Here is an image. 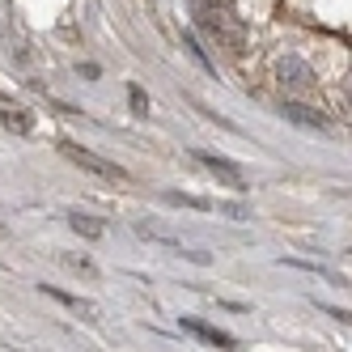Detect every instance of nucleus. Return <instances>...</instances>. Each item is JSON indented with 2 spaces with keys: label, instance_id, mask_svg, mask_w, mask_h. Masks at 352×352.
I'll list each match as a JSON object with an SVG mask.
<instances>
[{
  "label": "nucleus",
  "instance_id": "nucleus-1",
  "mask_svg": "<svg viewBox=\"0 0 352 352\" xmlns=\"http://www.w3.org/2000/svg\"><path fill=\"white\" fill-rule=\"evenodd\" d=\"M60 153H64L72 166H81L85 174H94V179H102V183H128V170H123L119 162L98 157L94 148H81L77 140H60Z\"/></svg>",
  "mask_w": 352,
  "mask_h": 352
},
{
  "label": "nucleus",
  "instance_id": "nucleus-2",
  "mask_svg": "<svg viewBox=\"0 0 352 352\" xmlns=\"http://www.w3.org/2000/svg\"><path fill=\"white\" fill-rule=\"evenodd\" d=\"M199 162H204L212 174H217V179L225 183V187H234V191H246L250 183H246V170L238 166V162H230V157H221V153H208V148H199V153H195Z\"/></svg>",
  "mask_w": 352,
  "mask_h": 352
},
{
  "label": "nucleus",
  "instance_id": "nucleus-3",
  "mask_svg": "<svg viewBox=\"0 0 352 352\" xmlns=\"http://www.w3.org/2000/svg\"><path fill=\"white\" fill-rule=\"evenodd\" d=\"M276 77H280V85H289V89H314V85H318L314 68H310L306 60H297V56L276 60Z\"/></svg>",
  "mask_w": 352,
  "mask_h": 352
},
{
  "label": "nucleus",
  "instance_id": "nucleus-4",
  "mask_svg": "<svg viewBox=\"0 0 352 352\" xmlns=\"http://www.w3.org/2000/svg\"><path fill=\"white\" fill-rule=\"evenodd\" d=\"M183 331H191L195 340H204L208 348H221V352H238V340L230 331H221V327H208V322H199L191 314H183Z\"/></svg>",
  "mask_w": 352,
  "mask_h": 352
},
{
  "label": "nucleus",
  "instance_id": "nucleus-5",
  "mask_svg": "<svg viewBox=\"0 0 352 352\" xmlns=\"http://www.w3.org/2000/svg\"><path fill=\"white\" fill-rule=\"evenodd\" d=\"M280 115H285L289 123H297V128H314V132L327 128V115L314 111V107H306V102H297V98H285V102H280Z\"/></svg>",
  "mask_w": 352,
  "mask_h": 352
},
{
  "label": "nucleus",
  "instance_id": "nucleus-6",
  "mask_svg": "<svg viewBox=\"0 0 352 352\" xmlns=\"http://www.w3.org/2000/svg\"><path fill=\"white\" fill-rule=\"evenodd\" d=\"M38 293H47V297H56L60 306H68V310H77V314H85V322H98L102 318V310L94 306L89 297H77V293H64V289H56V285H38Z\"/></svg>",
  "mask_w": 352,
  "mask_h": 352
},
{
  "label": "nucleus",
  "instance_id": "nucleus-7",
  "mask_svg": "<svg viewBox=\"0 0 352 352\" xmlns=\"http://www.w3.org/2000/svg\"><path fill=\"white\" fill-rule=\"evenodd\" d=\"M68 230L81 234V238H89V242H98V238L107 234V221H98V217H89V212H68Z\"/></svg>",
  "mask_w": 352,
  "mask_h": 352
},
{
  "label": "nucleus",
  "instance_id": "nucleus-8",
  "mask_svg": "<svg viewBox=\"0 0 352 352\" xmlns=\"http://www.w3.org/2000/svg\"><path fill=\"white\" fill-rule=\"evenodd\" d=\"M0 123H5L9 132H17V136H30V132H34L30 111H21V107H5V111H0Z\"/></svg>",
  "mask_w": 352,
  "mask_h": 352
},
{
  "label": "nucleus",
  "instance_id": "nucleus-9",
  "mask_svg": "<svg viewBox=\"0 0 352 352\" xmlns=\"http://www.w3.org/2000/svg\"><path fill=\"white\" fill-rule=\"evenodd\" d=\"M280 267H301V272H310V276H322V280H331V285H344V276H340V272L322 267V263H310V259H280Z\"/></svg>",
  "mask_w": 352,
  "mask_h": 352
},
{
  "label": "nucleus",
  "instance_id": "nucleus-10",
  "mask_svg": "<svg viewBox=\"0 0 352 352\" xmlns=\"http://www.w3.org/2000/svg\"><path fill=\"white\" fill-rule=\"evenodd\" d=\"M166 204H183V208H199V212H212L217 204L204 195H187V191H166Z\"/></svg>",
  "mask_w": 352,
  "mask_h": 352
},
{
  "label": "nucleus",
  "instance_id": "nucleus-11",
  "mask_svg": "<svg viewBox=\"0 0 352 352\" xmlns=\"http://www.w3.org/2000/svg\"><path fill=\"white\" fill-rule=\"evenodd\" d=\"M183 47H187V56H191L199 68H204V72H217V68H212V60L204 56V47H199V38H195L191 30H183Z\"/></svg>",
  "mask_w": 352,
  "mask_h": 352
},
{
  "label": "nucleus",
  "instance_id": "nucleus-12",
  "mask_svg": "<svg viewBox=\"0 0 352 352\" xmlns=\"http://www.w3.org/2000/svg\"><path fill=\"white\" fill-rule=\"evenodd\" d=\"M128 102H132V111H136L140 119L148 115V98H144V89H140V85H132V89H128Z\"/></svg>",
  "mask_w": 352,
  "mask_h": 352
},
{
  "label": "nucleus",
  "instance_id": "nucleus-13",
  "mask_svg": "<svg viewBox=\"0 0 352 352\" xmlns=\"http://www.w3.org/2000/svg\"><path fill=\"white\" fill-rule=\"evenodd\" d=\"M322 314H331L336 322H344V327H352V310H340V306H318Z\"/></svg>",
  "mask_w": 352,
  "mask_h": 352
}]
</instances>
